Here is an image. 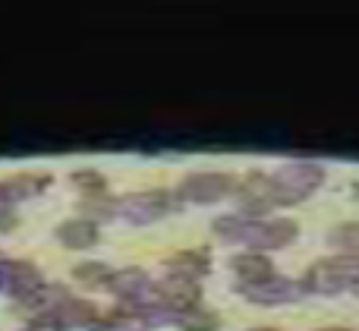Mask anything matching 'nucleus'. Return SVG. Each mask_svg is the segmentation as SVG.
<instances>
[{"mask_svg": "<svg viewBox=\"0 0 359 331\" xmlns=\"http://www.w3.org/2000/svg\"><path fill=\"white\" fill-rule=\"evenodd\" d=\"M95 331H149V322L126 306V309H114V313L101 316L95 322Z\"/></svg>", "mask_w": 359, "mask_h": 331, "instance_id": "obj_16", "label": "nucleus"}, {"mask_svg": "<svg viewBox=\"0 0 359 331\" xmlns=\"http://www.w3.org/2000/svg\"><path fill=\"white\" fill-rule=\"evenodd\" d=\"M174 208V196L168 189H142V193H133L126 199H117V215H123L133 224H149L158 221Z\"/></svg>", "mask_w": 359, "mask_h": 331, "instance_id": "obj_4", "label": "nucleus"}, {"mask_svg": "<svg viewBox=\"0 0 359 331\" xmlns=\"http://www.w3.org/2000/svg\"><path fill=\"white\" fill-rule=\"evenodd\" d=\"M322 331H350V328H322Z\"/></svg>", "mask_w": 359, "mask_h": 331, "instance_id": "obj_25", "label": "nucleus"}, {"mask_svg": "<svg viewBox=\"0 0 359 331\" xmlns=\"http://www.w3.org/2000/svg\"><path fill=\"white\" fill-rule=\"evenodd\" d=\"M82 218L95 221V218H111V215H117V199H111V196H86V202H82Z\"/></svg>", "mask_w": 359, "mask_h": 331, "instance_id": "obj_20", "label": "nucleus"}, {"mask_svg": "<svg viewBox=\"0 0 359 331\" xmlns=\"http://www.w3.org/2000/svg\"><path fill=\"white\" fill-rule=\"evenodd\" d=\"M73 183L79 187V193H86V196H104L107 193L104 174H98V170H92V168L73 170Z\"/></svg>", "mask_w": 359, "mask_h": 331, "instance_id": "obj_19", "label": "nucleus"}, {"mask_svg": "<svg viewBox=\"0 0 359 331\" xmlns=\"http://www.w3.org/2000/svg\"><path fill=\"white\" fill-rule=\"evenodd\" d=\"M236 199H240L243 215H249V218H265L274 205H280L271 174H255V170L236 183Z\"/></svg>", "mask_w": 359, "mask_h": 331, "instance_id": "obj_5", "label": "nucleus"}, {"mask_svg": "<svg viewBox=\"0 0 359 331\" xmlns=\"http://www.w3.org/2000/svg\"><path fill=\"white\" fill-rule=\"evenodd\" d=\"M299 224L293 218H252L249 234L243 243H249V250H284L297 240Z\"/></svg>", "mask_w": 359, "mask_h": 331, "instance_id": "obj_6", "label": "nucleus"}, {"mask_svg": "<svg viewBox=\"0 0 359 331\" xmlns=\"http://www.w3.org/2000/svg\"><path fill=\"white\" fill-rule=\"evenodd\" d=\"M50 316H57L60 325H95V322L101 319L98 309H95L88 300H79V297H67Z\"/></svg>", "mask_w": 359, "mask_h": 331, "instance_id": "obj_15", "label": "nucleus"}, {"mask_svg": "<svg viewBox=\"0 0 359 331\" xmlns=\"http://www.w3.org/2000/svg\"><path fill=\"white\" fill-rule=\"evenodd\" d=\"M230 269H233L240 288L243 284H262V281H268V278H274L271 259L255 250H246V252H240V256H233L230 259Z\"/></svg>", "mask_w": 359, "mask_h": 331, "instance_id": "obj_9", "label": "nucleus"}, {"mask_svg": "<svg viewBox=\"0 0 359 331\" xmlns=\"http://www.w3.org/2000/svg\"><path fill=\"white\" fill-rule=\"evenodd\" d=\"M114 271L107 269L104 262H82L73 269V278L82 284H107V278H111Z\"/></svg>", "mask_w": 359, "mask_h": 331, "instance_id": "obj_21", "label": "nucleus"}, {"mask_svg": "<svg viewBox=\"0 0 359 331\" xmlns=\"http://www.w3.org/2000/svg\"><path fill=\"white\" fill-rule=\"evenodd\" d=\"M303 281H290V278H268L262 284H243L240 294L246 297L249 303H259V306H280V303H293L303 297Z\"/></svg>", "mask_w": 359, "mask_h": 331, "instance_id": "obj_7", "label": "nucleus"}, {"mask_svg": "<svg viewBox=\"0 0 359 331\" xmlns=\"http://www.w3.org/2000/svg\"><path fill=\"white\" fill-rule=\"evenodd\" d=\"M0 284H6L10 294L16 297V300H22V297L35 294L44 281L32 262H10V265H0Z\"/></svg>", "mask_w": 359, "mask_h": 331, "instance_id": "obj_10", "label": "nucleus"}, {"mask_svg": "<svg viewBox=\"0 0 359 331\" xmlns=\"http://www.w3.org/2000/svg\"><path fill=\"white\" fill-rule=\"evenodd\" d=\"M249 224H252V218L249 215H221V218L215 221V234H221L224 240H233V243H243L249 234Z\"/></svg>", "mask_w": 359, "mask_h": 331, "instance_id": "obj_18", "label": "nucleus"}, {"mask_svg": "<svg viewBox=\"0 0 359 331\" xmlns=\"http://www.w3.org/2000/svg\"><path fill=\"white\" fill-rule=\"evenodd\" d=\"M155 294L170 313H186V309L198 306V281H189V278H180V275H168L164 281L155 284Z\"/></svg>", "mask_w": 359, "mask_h": 331, "instance_id": "obj_8", "label": "nucleus"}, {"mask_svg": "<svg viewBox=\"0 0 359 331\" xmlns=\"http://www.w3.org/2000/svg\"><path fill=\"white\" fill-rule=\"evenodd\" d=\"M252 331H278V328H252Z\"/></svg>", "mask_w": 359, "mask_h": 331, "instance_id": "obj_26", "label": "nucleus"}, {"mask_svg": "<svg viewBox=\"0 0 359 331\" xmlns=\"http://www.w3.org/2000/svg\"><path fill=\"white\" fill-rule=\"evenodd\" d=\"M22 331H63V325L57 322V316L50 313H41V316H32L29 325H25Z\"/></svg>", "mask_w": 359, "mask_h": 331, "instance_id": "obj_22", "label": "nucleus"}, {"mask_svg": "<svg viewBox=\"0 0 359 331\" xmlns=\"http://www.w3.org/2000/svg\"><path fill=\"white\" fill-rule=\"evenodd\" d=\"M107 290H111L114 297H120V300L133 303V300H139L145 290H151V281L142 269L130 265V269H117L111 278H107Z\"/></svg>", "mask_w": 359, "mask_h": 331, "instance_id": "obj_11", "label": "nucleus"}, {"mask_svg": "<svg viewBox=\"0 0 359 331\" xmlns=\"http://www.w3.org/2000/svg\"><path fill=\"white\" fill-rule=\"evenodd\" d=\"M16 227V215L10 212V205H0V231H10Z\"/></svg>", "mask_w": 359, "mask_h": 331, "instance_id": "obj_23", "label": "nucleus"}, {"mask_svg": "<svg viewBox=\"0 0 359 331\" xmlns=\"http://www.w3.org/2000/svg\"><path fill=\"white\" fill-rule=\"evenodd\" d=\"M177 325L183 331H217L221 328V319H217V313L208 306H192V309H186V313H180Z\"/></svg>", "mask_w": 359, "mask_h": 331, "instance_id": "obj_17", "label": "nucleus"}, {"mask_svg": "<svg viewBox=\"0 0 359 331\" xmlns=\"http://www.w3.org/2000/svg\"><path fill=\"white\" fill-rule=\"evenodd\" d=\"M271 183L280 205H297L325 183V168L318 161H287L271 174Z\"/></svg>", "mask_w": 359, "mask_h": 331, "instance_id": "obj_1", "label": "nucleus"}, {"mask_svg": "<svg viewBox=\"0 0 359 331\" xmlns=\"http://www.w3.org/2000/svg\"><path fill=\"white\" fill-rule=\"evenodd\" d=\"M48 183L50 180L44 174H16V177H10V180H0V205H10V202L38 196Z\"/></svg>", "mask_w": 359, "mask_h": 331, "instance_id": "obj_14", "label": "nucleus"}, {"mask_svg": "<svg viewBox=\"0 0 359 331\" xmlns=\"http://www.w3.org/2000/svg\"><path fill=\"white\" fill-rule=\"evenodd\" d=\"M350 290H353V297H359V278H356L353 284H350Z\"/></svg>", "mask_w": 359, "mask_h": 331, "instance_id": "obj_24", "label": "nucleus"}, {"mask_svg": "<svg viewBox=\"0 0 359 331\" xmlns=\"http://www.w3.org/2000/svg\"><path fill=\"white\" fill-rule=\"evenodd\" d=\"M208 265H211V252L205 246L198 250H183L174 252V256L164 262L168 275H180V278H189V281H198L202 275H208Z\"/></svg>", "mask_w": 359, "mask_h": 331, "instance_id": "obj_12", "label": "nucleus"}, {"mask_svg": "<svg viewBox=\"0 0 359 331\" xmlns=\"http://www.w3.org/2000/svg\"><path fill=\"white\" fill-rule=\"evenodd\" d=\"M236 183L240 180L224 170H196V174L183 177L177 196L186 202H196V205H211V202H221L230 193H236Z\"/></svg>", "mask_w": 359, "mask_h": 331, "instance_id": "obj_3", "label": "nucleus"}, {"mask_svg": "<svg viewBox=\"0 0 359 331\" xmlns=\"http://www.w3.org/2000/svg\"><path fill=\"white\" fill-rule=\"evenodd\" d=\"M359 278V252H341L334 259H322L303 275V288L309 294L334 297L344 288H350Z\"/></svg>", "mask_w": 359, "mask_h": 331, "instance_id": "obj_2", "label": "nucleus"}, {"mask_svg": "<svg viewBox=\"0 0 359 331\" xmlns=\"http://www.w3.org/2000/svg\"><path fill=\"white\" fill-rule=\"evenodd\" d=\"M57 240L67 250H88L98 243V224L88 218H69L57 227Z\"/></svg>", "mask_w": 359, "mask_h": 331, "instance_id": "obj_13", "label": "nucleus"}]
</instances>
